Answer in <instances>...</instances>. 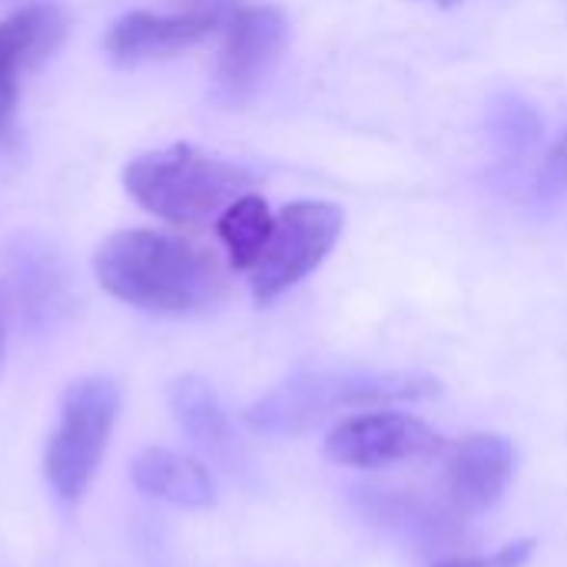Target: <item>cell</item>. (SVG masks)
Wrapping results in <instances>:
<instances>
[{"label":"cell","mask_w":567,"mask_h":567,"mask_svg":"<svg viewBox=\"0 0 567 567\" xmlns=\"http://www.w3.org/2000/svg\"><path fill=\"white\" fill-rule=\"evenodd\" d=\"M346 226V213L326 199H296L276 216V229L262 259L252 266V299L259 306L276 302L282 292L312 276L336 249Z\"/></svg>","instance_id":"4"},{"label":"cell","mask_w":567,"mask_h":567,"mask_svg":"<svg viewBox=\"0 0 567 567\" xmlns=\"http://www.w3.org/2000/svg\"><path fill=\"white\" fill-rule=\"evenodd\" d=\"M123 186L136 206L169 226H203L249 193L252 176L189 143H173L126 163Z\"/></svg>","instance_id":"2"},{"label":"cell","mask_w":567,"mask_h":567,"mask_svg":"<svg viewBox=\"0 0 567 567\" xmlns=\"http://www.w3.org/2000/svg\"><path fill=\"white\" fill-rule=\"evenodd\" d=\"M93 276L103 292L153 316H203L229 289L209 249L156 229L106 236L93 252Z\"/></svg>","instance_id":"1"},{"label":"cell","mask_w":567,"mask_h":567,"mask_svg":"<svg viewBox=\"0 0 567 567\" xmlns=\"http://www.w3.org/2000/svg\"><path fill=\"white\" fill-rule=\"evenodd\" d=\"M272 229H276V216H272L269 203L256 193L239 196L216 219V236L226 246L229 266L243 269V272H252V266L262 259Z\"/></svg>","instance_id":"13"},{"label":"cell","mask_w":567,"mask_h":567,"mask_svg":"<svg viewBox=\"0 0 567 567\" xmlns=\"http://www.w3.org/2000/svg\"><path fill=\"white\" fill-rule=\"evenodd\" d=\"M169 409L179 422V429L193 439V445H199L206 455L219 458V462H233L236 455V435L229 425L226 409L219 405L216 392L209 389L206 379L199 375H179L169 385Z\"/></svg>","instance_id":"12"},{"label":"cell","mask_w":567,"mask_h":567,"mask_svg":"<svg viewBox=\"0 0 567 567\" xmlns=\"http://www.w3.org/2000/svg\"><path fill=\"white\" fill-rule=\"evenodd\" d=\"M515 462L512 439L495 432L465 435L445 462V502L462 518L495 508L515 478Z\"/></svg>","instance_id":"8"},{"label":"cell","mask_w":567,"mask_h":567,"mask_svg":"<svg viewBox=\"0 0 567 567\" xmlns=\"http://www.w3.org/2000/svg\"><path fill=\"white\" fill-rule=\"evenodd\" d=\"M3 346H7V306H3V286H0V359H3Z\"/></svg>","instance_id":"17"},{"label":"cell","mask_w":567,"mask_h":567,"mask_svg":"<svg viewBox=\"0 0 567 567\" xmlns=\"http://www.w3.org/2000/svg\"><path fill=\"white\" fill-rule=\"evenodd\" d=\"M567 193V130L551 143V150L542 156L535 173V196L545 203H555Z\"/></svg>","instance_id":"14"},{"label":"cell","mask_w":567,"mask_h":567,"mask_svg":"<svg viewBox=\"0 0 567 567\" xmlns=\"http://www.w3.org/2000/svg\"><path fill=\"white\" fill-rule=\"evenodd\" d=\"M289 47V17L276 3H252L226 20L216 90L226 103L249 100Z\"/></svg>","instance_id":"7"},{"label":"cell","mask_w":567,"mask_h":567,"mask_svg":"<svg viewBox=\"0 0 567 567\" xmlns=\"http://www.w3.org/2000/svg\"><path fill=\"white\" fill-rule=\"evenodd\" d=\"M223 23L216 7H196L183 13H153L130 10L103 37V47L120 63H136L146 56H166L206 40Z\"/></svg>","instance_id":"10"},{"label":"cell","mask_w":567,"mask_h":567,"mask_svg":"<svg viewBox=\"0 0 567 567\" xmlns=\"http://www.w3.org/2000/svg\"><path fill=\"white\" fill-rule=\"evenodd\" d=\"M442 3H452V0H442Z\"/></svg>","instance_id":"18"},{"label":"cell","mask_w":567,"mask_h":567,"mask_svg":"<svg viewBox=\"0 0 567 567\" xmlns=\"http://www.w3.org/2000/svg\"><path fill=\"white\" fill-rule=\"evenodd\" d=\"M66 37V17L56 3H27L0 20V136L10 130L20 96V73L50 60Z\"/></svg>","instance_id":"9"},{"label":"cell","mask_w":567,"mask_h":567,"mask_svg":"<svg viewBox=\"0 0 567 567\" xmlns=\"http://www.w3.org/2000/svg\"><path fill=\"white\" fill-rule=\"evenodd\" d=\"M538 133V116L522 106V103H508L502 106V123H498V136L508 150H525Z\"/></svg>","instance_id":"15"},{"label":"cell","mask_w":567,"mask_h":567,"mask_svg":"<svg viewBox=\"0 0 567 567\" xmlns=\"http://www.w3.org/2000/svg\"><path fill=\"white\" fill-rule=\"evenodd\" d=\"M123 409V392L110 375H83L60 399L56 429L43 449V482L63 508H76L90 492Z\"/></svg>","instance_id":"3"},{"label":"cell","mask_w":567,"mask_h":567,"mask_svg":"<svg viewBox=\"0 0 567 567\" xmlns=\"http://www.w3.org/2000/svg\"><path fill=\"white\" fill-rule=\"evenodd\" d=\"M130 482L146 498L203 512L216 505V485L206 465L193 455L173 452V449H143L130 462Z\"/></svg>","instance_id":"11"},{"label":"cell","mask_w":567,"mask_h":567,"mask_svg":"<svg viewBox=\"0 0 567 567\" xmlns=\"http://www.w3.org/2000/svg\"><path fill=\"white\" fill-rule=\"evenodd\" d=\"M535 538H518L512 545H505L495 555H482V558H445L432 567H525L535 555Z\"/></svg>","instance_id":"16"},{"label":"cell","mask_w":567,"mask_h":567,"mask_svg":"<svg viewBox=\"0 0 567 567\" xmlns=\"http://www.w3.org/2000/svg\"><path fill=\"white\" fill-rule=\"evenodd\" d=\"M352 505L372 528L405 548H415L419 555H439L455 548L468 522L445 498L435 502L415 488L359 485L352 488Z\"/></svg>","instance_id":"6"},{"label":"cell","mask_w":567,"mask_h":567,"mask_svg":"<svg viewBox=\"0 0 567 567\" xmlns=\"http://www.w3.org/2000/svg\"><path fill=\"white\" fill-rule=\"evenodd\" d=\"M445 452V439L422 419L395 409H372L339 422L322 445L332 465L389 468L402 462H432Z\"/></svg>","instance_id":"5"}]
</instances>
